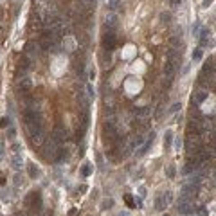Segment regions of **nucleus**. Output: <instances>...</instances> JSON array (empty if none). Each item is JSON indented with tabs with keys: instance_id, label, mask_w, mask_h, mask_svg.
Instances as JSON below:
<instances>
[{
	"instance_id": "c85d7f7f",
	"label": "nucleus",
	"mask_w": 216,
	"mask_h": 216,
	"mask_svg": "<svg viewBox=\"0 0 216 216\" xmlns=\"http://www.w3.org/2000/svg\"><path fill=\"white\" fill-rule=\"evenodd\" d=\"M11 149H13V153H20V144H18V142H15V144L11 146Z\"/></svg>"
},
{
	"instance_id": "4468645a",
	"label": "nucleus",
	"mask_w": 216,
	"mask_h": 216,
	"mask_svg": "<svg viewBox=\"0 0 216 216\" xmlns=\"http://www.w3.org/2000/svg\"><path fill=\"white\" fill-rule=\"evenodd\" d=\"M213 72H214V60L211 58V60L205 61V65H204V72H202V74H209V76H213Z\"/></svg>"
},
{
	"instance_id": "412c9836",
	"label": "nucleus",
	"mask_w": 216,
	"mask_h": 216,
	"mask_svg": "<svg viewBox=\"0 0 216 216\" xmlns=\"http://www.w3.org/2000/svg\"><path fill=\"white\" fill-rule=\"evenodd\" d=\"M90 173H92V166L85 164L83 166V169H81V175H83V177H90Z\"/></svg>"
},
{
	"instance_id": "6ab92c4d",
	"label": "nucleus",
	"mask_w": 216,
	"mask_h": 216,
	"mask_svg": "<svg viewBox=\"0 0 216 216\" xmlns=\"http://www.w3.org/2000/svg\"><path fill=\"white\" fill-rule=\"evenodd\" d=\"M27 168H29V177H31V178H34L36 175H38V168H36V166L33 164V162L27 166Z\"/></svg>"
},
{
	"instance_id": "f8f14e48",
	"label": "nucleus",
	"mask_w": 216,
	"mask_h": 216,
	"mask_svg": "<svg viewBox=\"0 0 216 216\" xmlns=\"http://www.w3.org/2000/svg\"><path fill=\"white\" fill-rule=\"evenodd\" d=\"M106 29L112 31V33L117 29V16H115V15H108V16H106Z\"/></svg>"
},
{
	"instance_id": "20e7f679",
	"label": "nucleus",
	"mask_w": 216,
	"mask_h": 216,
	"mask_svg": "<svg viewBox=\"0 0 216 216\" xmlns=\"http://www.w3.org/2000/svg\"><path fill=\"white\" fill-rule=\"evenodd\" d=\"M186 146H187V151H198L202 148V140H200L198 133H189L187 135V140H186Z\"/></svg>"
},
{
	"instance_id": "f704fd0d",
	"label": "nucleus",
	"mask_w": 216,
	"mask_h": 216,
	"mask_svg": "<svg viewBox=\"0 0 216 216\" xmlns=\"http://www.w3.org/2000/svg\"><path fill=\"white\" fill-rule=\"evenodd\" d=\"M40 2H45V0H40Z\"/></svg>"
},
{
	"instance_id": "0eeeda50",
	"label": "nucleus",
	"mask_w": 216,
	"mask_h": 216,
	"mask_svg": "<svg viewBox=\"0 0 216 216\" xmlns=\"http://www.w3.org/2000/svg\"><path fill=\"white\" fill-rule=\"evenodd\" d=\"M115 34H113L112 31H108L106 34L103 36V47H104V51H108V52H112L113 51V47H115Z\"/></svg>"
},
{
	"instance_id": "a878e982",
	"label": "nucleus",
	"mask_w": 216,
	"mask_h": 216,
	"mask_svg": "<svg viewBox=\"0 0 216 216\" xmlns=\"http://www.w3.org/2000/svg\"><path fill=\"white\" fill-rule=\"evenodd\" d=\"M182 106H180V103H175L171 106V108H169V113H175V112H178V110H180Z\"/></svg>"
},
{
	"instance_id": "423d86ee",
	"label": "nucleus",
	"mask_w": 216,
	"mask_h": 216,
	"mask_svg": "<svg viewBox=\"0 0 216 216\" xmlns=\"http://www.w3.org/2000/svg\"><path fill=\"white\" fill-rule=\"evenodd\" d=\"M169 202H171V191H166V193H162V195L157 198V202H155L157 211H164V209L168 207Z\"/></svg>"
},
{
	"instance_id": "393cba45",
	"label": "nucleus",
	"mask_w": 216,
	"mask_h": 216,
	"mask_svg": "<svg viewBox=\"0 0 216 216\" xmlns=\"http://www.w3.org/2000/svg\"><path fill=\"white\" fill-rule=\"evenodd\" d=\"M160 20H162L164 24H168V22L171 20V15H169V13H162V15H160Z\"/></svg>"
},
{
	"instance_id": "4be33fe9",
	"label": "nucleus",
	"mask_w": 216,
	"mask_h": 216,
	"mask_svg": "<svg viewBox=\"0 0 216 216\" xmlns=\"http://www.w3.org/2000/svg\"><path fill=\"white\" fill-rule=\"evenodd\" d=\"M200 58H202V47L195 49V52H193V60H195V61H198Z\"/></svg>"
},
{
	"instance_id": "b1692460",
	"label": "nucleus",
	"mask_w": 216,
	"mask_h": 216,
	"mask_svg": "<svg viewBox=\"0 0 216 216\" xmlns=\"http://www.w3.org/2000/svg\"><path fill=\"white\" fill-rule=\"evenodd\" d=\"M9 124H11L9 117H2V119H0V128H6V126H9Z\"/></svg>"
},
{
	"instance_id": "f03ea898",
	"label": "nucleus",
	"mask_w": 216,
	"mask_h": 216,
	"mask_svg": "<svg viewBox=\"0 0 216 216\" xmlns=\"http://www.w3.org/2000/svg\"><path fill=\"white\" fill-rule=\"evenodd\" d=\"M58 151H60V142H58L54 137L47 139V140L43 142V155H45V159H49V160H56Z\"/></svg>"
},
{
	"instance_id": "bb28decb",
	"label": "nucleus",
	"mask_w": 216,
	"mask_h": 216,
	"mask_svg": "<svg viewBox=\"0 0 216 216\" xmlns=\"http://www.w3.org/2000/svg\"><path fill=\"white\" fill-rule=\"evenodd\" d=\"M171 45L173 47H180V40L177 36H171Z\"/></svg>"
},
{
	"instance_id": "39448f33",
	"label": "nucleus",
	"mask_w": 216,
	"mask_h": 216,
	"mask_svg": "<svg viewBox=\"0 0 216 216\" xmlns=\"http://www.w3.org/2000/svg\"><path fill=\"white\" fill-rule=\"evenodd\" d=\"M25 56H27V58H29L31 61L36 60V58L40 56V43H36V42H29V43H27V47H25Z\"/></svg>"
},
{
	"instance_id": "7ed1b4c3",
	"label": "nucleus",
	"mask_w": 216,
	"mask_h": 216,
	"mask_svg": "<svg viewBox=\"0 0 216 216\" xmlns=\"http://www.w3.org/2000/svg\"><path fill=\"white\" fill-rule=\"evenodd\" d=\"M191 211H193L191 195H182L180 200H178V213H180V214H189Z\"/></svg>"
},
{
	"instance_id": "2eb2a0df",
	"label": "nucleus",
	"mask_w": 216,
	"mask_h": 216,
	"mask_svg": "<svg viewBox=\"0 0 216 216\" xmlns=\"http://www.w3.org/2000/svg\"><path fill=\"white\" fill-rule=\"evenodd\" d=\"M18 65H20V70H22V72H25V70L31 67V60H29L25 54H24V58L20 60V63H18Z\"/></svg>"
},
{
	"instance_id": "72a5a7b5",
	"label": "nucleus",
	"mask_w": 216,
	"mask_h": 216,
	"mask_svg": "<svg viewBox=\"0 0 216 216\" xmlns=\"http://www.w3.org/2000/svg\"><path fill=\"white\" fill-rule=\"evenodd\" d=\"M15 216H27V214H25V213H16Z\"/></svg>"
},
{
	"instance_id": "a211bd4d",
	"label": "nucleus",
	"mask_w": 216,
	"mask_h": 216,
	"mask_svg": "<svg viewBox=\"0 0 216 216\" xmlns=\"http://www.w3.org/2000/svg\"><path fill=\"white\" fill-rule=\"evenodd\" d=\"M171 140H173V131H171V130H168V131H166V137H164V144H166V148L171 146Z\"/></svg>"
},
{
	"instance_id": "9b49d317",
	"label": "nucleus",
	"mask_w": 216,
	"mask_h": 216,
	"mask_svg": "<svg viewBox=\"0 0 216 216\" xmlns=\"http://www.w3.org/2000/svg\"><path fill=\"white\" fill-rule=\"evenodd\" d=\"M11 164H13V169H15V171H20V168H22V153H13Z\"/></svg>"
},
{
	"instance_id": "2f4dec72",
	"label": "nucleus",
	"mask_w": 216,
	"mask_h": 216,
	"mask_svg": "<svg viewBox=\"0 0 216 216\" xmlns=\"http://www.w3.org/2000/svg\"><path fill=\"white\" fill-rule=\"evenodd\" d=\"M198 31H200V24H195V27H193V33H195V34H198Z\"/></svg>"
},
{
	"instance_id": "9d476101",
	"label": "nucleus",
	"mask_w": 216,
	"mask_h": 216,
	"mask_svg": "<svg viewBox=\"0 0 216 216\" xmlns=\"http://www.w3.org/2000/svg\"><path fill=\"white\" fill-rule=\"evenodd\" d=\"M198 38H200V45L202 47H207L209 43H211V34H209L207 29H204L202 33H198Z\"/></svg>"
},
{
	"instance_id": "aec40b11",
	"label": "nucleus",
	"mask_w": 216,
	"mask_h": 216,
	"mask_svg": "<svg viewBox=\"0 0 216 216\" xmlns=\"http://www.w3.org/2000/svg\"><path fill=\"white\" fill-rule=\"evenodd\" d=\"M121 2L122 0H108V7L112 9V11H115V9L121 6Z\"/></svg>"
},
{
	"instance_id": "5701e85b",
	"label": "nucleus",
	"mask_w": 216,
	"mask_h": 216,
	"mask_svg": "<svg viewBox=\"0 0 216 216\" xmlns=\"http://www.w3.org/2000/svg\"><path fill=\"white\" fill-rule=\"evenodd\" d=\"M86 92H88V97H90V99H94V97H95V92H94V86L90 85V83H88V85H86Z\"/></svg>"
},
{
	"instance_id": "7c9ffc66",
	"label": "nucleus",
	"mask_w": 216,
	"mask_h": 216,
	"mask_svg": "<svg viewBox=\"0 0 216 216\" xmlns=\"http://www.w3.org/2000/svg\"><path fill=\"white\" fill-rule=\"evenodd\" d=\"M15 184H16V187H18V186H22V184H24V180H22L20 177H16V178H15Z\"/></svg>"
},
{
	"instance_id": "c756f323",
	"label": "nucleus",
	"mask_w": 216,
	"mask_h": 216,
	"mask_svg": "<svg viewBox=\"0 0 216 216\" xmlns=\"http://www.w3.org/2000/svg\"><path fill=\"white\" fill-rule=\"evenodd\" d=\"M2 157H4V140L0 139V159H2Z\"/></svg>"
},
{
	"instance_id": "cd10ccee",
	"label": "nucleus",
	"mask_w": 216,
	"mask_h": 216,
	"mask_svg": "<svg viewBox=\"0 0 216 216\" xmlns=\"http://www.w3.org/2000/svg\"><path fill=\"white\" fill-rule=\"evenodd\" d=\"M166 175H168L169 178H173V177H175V168H173V166H169V168H168V171H166Z\"/></svg>"
},
{
	"instance_id": "dca6fc26",
	"label": "nucleus",
	"mask_w": 216,
	"mask_h": 216,
	"mask_svg": "<svg viewBox=\"0 0 216 216\" xmlns=\"http://www.w3.org/2000/svg\"><path fill=\"white\" fill-rule=\"evenodd\" d=\"M149 112H151V110H149L148 106H142V108H135V110H133V113H135L137 117H146V115H149Z\"/></svg>"
},
{
	"instance_id": "ddd939ff",
	"label": "nucleus",
	"mask_w": 216,
	"mask_h": 216,
	"mask_svg": "<svg viewBox=\"0 0 216 216\" xmlns=\"http://www.w3.org/2000/svg\"><path fill=\"white\" fill-rule=\"evenodd\" d=\"M31 85H33V83H31V79H29V78H25V76H24V78L20 79V81H18V88H20L22 92H27V90L31 88Z\"/></svg>"
},
{
	"instance_id": "f257e3e1",
	"label": "nucleus",
	"mask_w": 216,
	"mask_h": 216,
	"mask_svg": "<svg viewBox=\"0 0 216 216\" xmlns=\"http://www.w3.org/2000/svg\"><path fill=\"white\" fill-rule=\"evenodd\" d=\"M27 130H29V135H31V140H33L34 146H42L45 142V131H43V126H42V119L34 122H29Z\"/></svg>"
},
{
	"instance_id": "6e6552de",
	"label": "nucleus",
	"mask_w": 216,
	"mask_h": 216,
	"mask_svg": "<svg viewBox=\"0 0 216 216\" xmlns=\"http://www.w3.org/2000/svg\"><path fill=\"white\" fill-rule=\"evenodd\" d=\"M52 137L56 139L60 144H61V142H65V140H67V137H69V135H67V130H65V126L56 124V126H54V131H52Z\"/></svg>"
},
{
	"instance_id": "1a4fd4ad",
	"label": "nucleus",
	"mask_w": 216,
	"mask_h": 216,
	"mask_svg": "<svg viewBox=\"0 0 216 216\" xmlns=\"http://www.w3.org/2000/svg\"><path fill=\"white\" fill-rule=\"evenodd\" d=\"M178 63H180V58L178 60H168V63L164 65V74L168 78H171L173 74H175V70L178 67Z\"/></svg>"
},
{
	"instance_id": "473e14b6",
	"label": "nucleus",
	"mask_w": 216,
	"mask_h": 216,
	"mask_svg": "<svg viewBox=\"0 0 216 216\" xmlns=\"http://www.w3.org/2000/svg\"><path fill=\"white\" fill-rule=\"evenodd\" d=\"M169 2H171V4H173V6H178V4H180V2H182V0H169Z\"/></svg>"
},
{
	"instance_id": "f3484780",
	"label": "nucleus",
	"mask_w": 216,
	"mask_h": 216,
	"mask_svg": "<svg viewBox=\"0 0 216 216\" xmlns=\"http://www.w3.org/2000/svg\"><path fill=\"white\" fill-rule=\"evenodd\" d=\"M207 92H205V90H200V92H196V95H195V99H193V101H196V103H204V101H205V99H207Z\"/></svg>"
}]
</instances>
